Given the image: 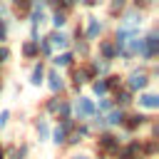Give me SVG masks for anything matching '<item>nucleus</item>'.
Instances as JSON below:
<instances>
[{"mask_svg":"<svg viewBox=\"0 0 159 159\" xmlns=\"http://www.w3.org/2000/svg\"><path fill=\"white\" fill-rule=\"evenodd\" d=\"M45 37H47V42L52 45V50H55V52L70 50V45H72V40H70V32H67V30H50Z\"/></svg>","mask_w":159,"mask_h":159,"instance_id":"14","label":"nucleus"},{"mask_svg":"<svg viewBox=\"0 0 159 159\" xmlns=\"http://www.w3.org/2000/svg\"><path fill=\"white\" fill-rule=\"evenodd\" d=\"M60 97H62V94H50L47 99H42L40 112H42L45 117H55V114H57V107H60Z\"/></svg>","mask_w":159,"mask_h":159,"instance_id":"24","label":"nucleus"},{"mask_svg":"<svg viewBox=\"0 0 159 159\" xmlns=\"http://www.w3.org/2000/svg\"><path fill=\"white\" fill-rule=\"evenodd\" d=\"M30 2L32 0H10V12H12V17L15 20H25V15H27V10H30Z\"/></svg>","mask_w":159,"mask_h":159,"instance_id":"25","label":"nucleus"},{"mask_svg":"<svg viewBox=\"0 0 159 159\" xmlns=\"http://www.w3.org/2000/svg\"><path fill=\"white\" fill-rule=\"evenodd\" d=\"M134 104H137V109L154 114V112L159 109V92H154V89H142V92L134 94Z\"/></svg>","mask_w":159,"mask_h":159,"instance_id":"10","label":"nucleus"},{"mask_svg":"<svg viewBox=\"0 0 159 159\" xmlns=\"http://www.w3.org/2000/svg\"><path fill=\"white\" fill-rule=\"evenodd\" d=\"M10 40V17H0V45Z\"/></svg>","mask_w":159,"mask_h":159,"instance_id":"36","label":"nucleus"},{"mask_svg":"<svg viewBox=\"0 0 159 159\" xmlns=\"http://www.w3.org/2000/svg\"><path fill=\"white\" fill-rule=\"evenodd\" d=\"M152 119H154V114H149V112H142V109H127L124 122H122V127H119V129H124V134H127V137H134V134H137V132H142Z\"/></svg>","mask_w":159,"mask_h":159,"instance_id":"3","label":"nucleus"},{"mask_svg":"<svg viewBox=\"0 0 159 159\" xmlns=\"http://www.w3.org/2000/svg\"><path fill=\"white\" fill-rule=\"evenodd\" d=\"M10 119H12V112H10V109H0V132H2V129H7Z\"/></svg>","mask_w":159,"mask_h":159,"instance_id":"38","label":"nucleus"},{"mask_svg":"<svg viewBox=\"0 0 159 159\" xmlns=\"http://www.w3.org/2000/svg\"><path fill=\"white\" fill-rule=\"evenodd\" d=\"M109 99H112V104H114L117 109H132V107H134V92H129L127 87L112 92Z\"/></svg>","mask_w":159,"mask_h":159,"instance_id":"17","label":"nucleus"},{"mask_svg":"<svg viewBox=\"0 0 159 159\" xmlns=\"http://www.w3.org/2000/svg\"><path fill=\"white\" fill-rule=\"evenodd\" d=\"M154 80H152V75H149V65H134L127 75H124V87L129 89V92H142V89H149V84H152Z\"/></svg>","mask_w":159,"mask_h":159,"instance_id":"2","label":"nucleus"},{"mask_svg":"<svg viewBox=\"0 0 159 159\" xmlns=\"http://www.w3.org/2000/svg\"><path fill=\"white\" fill-rule=\"evenodd\" d=\"M47 22H50L52 30H67V25H70V15L62 12V10H52V12L47 15Z\"/></svg>","mask_w":159,"mask_h":159,"instance_id":"20","label":"nucleus"},{"mask_svg":"<svg viewBox=\"0 0 159 159\" xmlns=\"http://www.w3.org/2000/svg\"><path fill=\"white\" fill-rule=\"evenodd\" d=\"M89 60H92V65H94V72H97V77H104V75H109V72H112V62H107V60H99V57H94V55H89Z\"/></svg>","mask_w":159,"mask_h":159,"instance_id":"29","label":"nucleus"},{"mask_svg":"<svg viewBox=\"0 0 159 159\" xmlns=\"http://www.w3.org/2000/svg\"><path fill=\"white\" fill-rule=\"evenodd\" d=\"M75 129H77V134H80L84 142H87V139H92V134H94V132H92V127H89V122H77V124H75Z\"/></svg>","mask_w":159,"mask_h":159,"instance_id":"35","label":"nucleus"},{"mask_svg":"<svg viewBox=\"0 0 159 159\" xmlns=\"http://www.w3.org/2000/svg\"><path fill=\"white\" fill-rule=\"evenodd\" d=\"M124 50H127V55H129L132 60H137V57L144 52V37H142V35H134V37L124 45Z\"/></svg>","mask_w":159,"mask_h":159,"instance_id":"23","label":"nucleus"},{"mask_svg":"<svg viewBox=\"0 0 159 159\" xmlns=\"http://www.w3.org/2000/svg\"><path fill=\"white\" fill-rule=\"evenodd\" d=\"M37 50H40V60H50V57L55 55V50H52V45L47 42V37H45V35H40V37H37Z\"/></svg>","mask_w":159,"mask_h":159,"instance_id":"30","label":"nucleus"},{"mask_svg":"<svg viewBox=\"0 0 159 159\" xmlns=\"http://www.w3.org/2000/svg\"><path fill=\"white\" fill-rule=\"evenodd\" d=\"M147 127H149V137H152V139H159V122H157V119H152Z\"/></svg>","mask_w":159,"mask_h":159,"instance_id":"40","label":"nucleus"},{"mask_svg":"<svg viewBox=\"0 0 159 159\" xmlns=\"http://www.w3.org/2000/svg\"><path fill=\"white\" fill-rule=\"evenodd\" d=\"M67 72H70V77H65V80H70V82H67V89H70L72 94H82V87L92 82L89 75H87V70H84V65L77 62V65H72Z\"/></svg>","mask_w":159,"mask_h":159,"instance_id":"7","label":"nucleus"},{"mask_svg":"<svg viewBox=\"0 0 159 159\" xmlns=\"http://www.w3.org/2000/svg\"><path fill=\"white\" fill-rule=\"evenodd\" d=\"M70 50L75 52L77 60H87V57L92 55V42H87V40H72Z\"/></svg>","mask_w":159,"mask_h":159,"instance_id":"22","label":"nucleus"},{"mask_svg":"<svg viewBox=\"0 0 159 159\" xmlns=\"http://www.w3.org/2000/svg\"><path fill=\"white\" fill-rule=\"evenodd\" d=\"M104 2H107V17L109 20H117L119 12L129 5V0H104Z\"/></svg>","mask_w":159,"mask_h":159,"instance_id":"28","label":"nucleus"},{"mask_svg":"<svg viewBox=\"0 0 159 159\" xmlns=\"http://www.w3.org/2000/svg\"><path fill=\"white\" fill-rule=\"evenodd\" d=\"M7 12H10L7 2H2V0H0V17H7Z\"/></svg>","mask_w":159,"mask_h":159,"instance_id":"42","label":"nucleus"},{"mask_svg":"<svg viewBox=\"0 0 159 159\" xmlns=\"http://www.w3.org/2000/svg\"><path fill=\"white\" fill-rule=\"evenodd\" d=\"M124 114H127V109H117V107H112L109 112H104L107 129H119V127H122V122H124Z\"/></svg>","mask_w":159,"mask_h":159,"instance_id":"21","label":"nucleus"},{"mask_svg":"<svg viewBox=\"0 0 159 159\" xmlns=\"http://www.w3.org/2000/svg\"><path fill=\"white\" fill-rule=\"evenodd\" d=\"M20 57H22V60H32V62H35V60H40L37 40H30V37H27V40H22V42H20Z\"/></svg>","mask_w":159,"mask_h":159,"instance_id":"19","label":"nucleus"},{"mask_svg":"<svg viewBox=\"0 0 159 159\" xmlns=\"http://www.w3.org/2000/svg\"><path fill=\"white\" fill-rule=\"evenodd\" d=\"M0 77H2V65H0Z\"/></svg>","mask_w":159,"mask_h":159,"instance_id":"49","label":"nucleus"},{"mask_svg":"<svg viewBox=\"0 0 159 159\" xmlns=\"http://www.w3.org/2000/svg\"><path fill=\"white\" fill-rule=\"evenodd\" d=\"M132 159H144V157H139V154H137V157H132Z\"/></svg>","mask_w":159,"mask_h":159,"instance_id":"48","label":"nucleus"},{"mask_svg":"<svg viewBox=\"0 0 159 159\" xmlns=\"http://www.w3.org/2000/svg\"><path fill=\"white\" fill-rule=\"evenodd\" d=\"M45 72H47V60H35L27 75V84L30 87H42L45 84Z\"/></svg>","mask_w":159,"mask_h":159,"instance_id":"15","label":"nucleus"},{"mask_svg":"<svg viewBox=\"0 0 159 159\" xmlns=\"http://www.w3.org/2000/svg\"><path fill=\"white\" fill-rule=\"evenodd\" d=\"M104 0H80V5L77 7H87V10H94V7H99Z\"/></svg>","mask_w":159,"mask_h":159,"instance_id":"39","label":"nucleus"},{"mask_svg":"<svg viewBox=\"0 0 159 159\" xmlns=\"http://www.w3.org/2000/svg\"><path fill=\"white\" fill-rule=\"evenodd\" d=\"M89 97L92 99H99V97H107L109 94V89H107V82H104V77H94L92 82H89Z\"/></svg>","mask_w":159,"mask_h":159,"instance_id":"26","label":"nucleus"},{"mask_svg":"<svg viewBox=\"0 0 159 159\" xmlns=\"http://www.w3.org/2000/svg\"><path fill=\"white\" fill-rule=\"evenodd\" d=\"M32 129H35V139L42 144V142H50V129H52V124H50V119L45 117V114H37V117H32Z\"/></svg>","mask_w":159,"mask_h":159,"instance_id":"16","label":"nucleus"},{"mask_svg":"<svg viewBox=\"0 0 159 159\" xmlns=\"http://www.w3.org/2000/svg\"><path fill=\"white\" fill-rule=\"evenodd\" d=\"M10 60H12V50L7 47V42H2V45H0V65L5 67Z\"/></svg>","mask_w":159,"mask_h":159,"instance_id":"37","label":"nucleus"},{"mask_svg":"<svg viewBox=\"0 0 159 159\" xmlns=\"http://www.w3.org/2000/svg\"><path fill=\"white\" fill-rule=\"evenodd\" d=\"M47 15H50V10H47L45 0H32V2H30V10H27V15H25V20H27L30 27H42V25L47 22Z\"/></svg>","mask_w":159,"mask_h":159,"instance_id":"8","label":"nucleus"},{"mask_svg":"<svg viewBox=\"0 0 159 159\" xmlns=\"http://www.w3.org/2000/svg\"><path fill=\"white\" fill-rule=\"evenodd\" d=\"M2 89H5V82H2V77H0V94H2Z\"/></svg>","mask_w":159,"mask_h":159,"instance_id":"45","label":"nucleus"},{"mask_svg":"<svg viewBox=\"0 0 159 159\" xmlns=\"http://www.w3.org/2000/svg\"><path fill=\"white\" fill-rule=\"evenodd\" d=\"M104 82H107V89L112 94V92H117V89L124 87V75L122 72H109V75H104Z\"/></svg>","mask_w":159,"mask_h":159,"instance_id":"27","label":"nucleus"},{"mask_svg":"<svg viewBox=\"0 0 159 159\" xmlns=\"http://www.w3.org/2000/svg\"><path fill=\"white\" fill-rule=\"evenodd\" d=\"M67 159H94V154H89V152H72Z\"/></svg>","mask_w":159,"mask_h":159,"instance_id":"41","label":"nucleus"},{"mask_svg":"<svg viewBox=\"0 0 159 159\" xmlns=\"http://www.w3.org/2000/svg\"><path fill=\"white\" fill-rule=\"evenodd\" d=\"M144 20H147V12H142V10L132 7V5H127L119 12V25H124V27H142Z\"/></svg>","mask_w":159,"mask_h":159,"instance_id":"12","label":"nucleus"},{"mask_svg":"<svg viewBox=\"0 0 159 159\" xmlns=\"http://www.w3.org/2000/svg\"><path fill=\"white\" fill-rule=\"evenodd\" d=\"M142 37H144V52L139 55V60L144 65L157 62V57H159V27H149L147 32H142Z\"/></svg>","mask_w":159,"mask_h":159,"instance_id":"5","label":"nucleus"},{"mask_svg":"<svg viewBox=\"0 0 159 159\" xmlns=\"http://www.w3.org/2000/svg\"><path fill=\"white\" fill-rule=\"evenodd\" d=\"M60 117H72V97H60V107H57V114H55V119H60Z\"/></svg>","mask_w":159,"mask_h":159,"instance_id":"31","label":"nucleus"},{"mask_svg":"<svg viewBox=\"0 0 159 159\" xmlns=\"http://www.w3.org/2000/svg\"><path fill=\"white\" fill-rule=\"evenodd\" d=\"M94 99L89 94H75L72 97V119L75 122H87L94 114Z\"/></svg>","mask_w":159,"mask_h":159,"instance_id":"6","label":"nucleus"},{"mask_svg":"<svg viewBox=\"0 0 159 159\" xmlns=\"http://www.w3.org/2000/svg\"><path fill=\"white\" fill-rule=\"evenodd\" d=\"M20 94H22V84L15 82V84H12V97H20Z\"/></svg>","mask_w":159,"mask_h":159,"instance_id":"44","label":"nucleus"},{"mask_svg":"<svg viewBox=\"0 0 159 159\" xmlns=\"http://www.w3.org/2000/svg\"><path fill=\"white\" fill-rule=\"evenodd\" d=\"M94 45V57H99V60H107V62H117V47H114V42H112V37L109 35H102L97 42H92Z\"/></svg>","mask_w":159,"mask_h":159,"instance_id":"11","label":"nucleus"},{"mask_svg":"<svg viewBox=\"0 0 159 159\" xmlns=\"http://www.w3.org/2000/svg\"><path fill=\"white\" fill-rule=\"evenodd\" d=\"M129 5L137 7V10H142V12H152L154 5H157V0H129Z\"/></svg>","mask_w":159,"mask_h":159,"instance_id":"33","label":"nucleus"},{"mask_svg":"<svg viewBox=\"0 0 159 159\" xmlns=\"http://www.w3.org/2000/svg\"><path fill=\"white\" fill-rule=\"evenodd\" d=\"M0 159H5V157H2V144H0Z\"/></svg>","mask_w":159,"mask_h":159,"instance_id":"47","label":"nucleus"},{"mask_svg":"<svg viewBox=\"0 0 159 159\" xmlns=\"http://www.w3.org/2000/svg\"><path fill=\"white\" fill-rule=\"evenodd\" d=\"M157 154H159V139L142 137V139H139V157H144V159H154Z\"/></svg>","mask_w":159,"mask_h":159,"instance_id":"18","label":"nucleus"},{"mask_svg":"<svg viewBox=\"0 0 159 159\" xmlns=\"http://www.w3.org/2000/svg\"><path fill=\"white\" fill-rule=\"evenodd\" d=\"M124 139H127V137L119 134V132H114V129H102V132H94V134H92L94 152L102 154V157H109V159H112V154L119 149V144H122Z\"/></svg>","mask_w":159,"mask_h":159,"instance_id":"1","label":"nucleus"},{"mask_svg":"<svg viewBox=\"0 0 159 159\" xmlns=\"http://www.w3.org/2000/svg\"><path fill=\"white\" fill-rule=\"evenodd\" d=\"M45 87L50 89V94H65L67 92V80L60 70L50 67L47 65V72H45Z\"/></svg>","mask_w":159,"mask_h":159,"instance_id":"9","label":"nucleus"},{"mask_svg":"<svg viewBox=\"0 0 159 159\" xmlns=\"http://www.w3.org/2000/svg\"><path fill=\"white\" fill-rule=\"evenodd\" d=\"M114 104H112V99H109V94L107 97H99V99H94V109L99 112V114H104V112H109Z\"/></svg>","mask_w":159,"mask_h":159,"instance_id":"34","label":"nucleus"},{"mask_svg":"<svg viewBox=\"0 0 159 159\" xmlns=\"http://www.w3.org/2000/svg\"><path fill=\"white\" fill-rule=\"evenodd\" d=\"M42 32H40V27H30V40H37Z\"/></svg>","mask_w":159,"mask_h":159,"instance_id":"43","label":"nucleus"},{"mask_svg":"<svg viewBox=\"0 0 159 159\" xmlns=\"http://www.w3.org/2000/svg\"><path fill=\"white\" fill-rule=\"evenodd\" d=\"M82 142H84V139L77 134V129H72V132L67 134V139H65V147H62V149H75V147H80Z\"/></svg>","mask_w":159,"mask_h":159,"instance_id":"32","label":"nucleus"},{"mask_svg":"<svg viewBox=\"0 0 159 159\" xmlns=\"http://www.w3.org/2000/svg\"><path fill=\"white\" fill-rule=\"evenodd\" d=\"M47 65L62 72V70H70L72 65H77V57H75L72 50H62V52H55V55L47 60Z\"/></svg>","mask_w":159,"mask_h":159,"instance_id":"13","label":"nucleus"},{"mask_svg":"<svg viewBox=\"0 0 159 159\" xmlns=\"http://www.w3.org/2000/svg\"><path fill=\"white\" fill-rule=\"evenodd\" d=\"M107 20H102V17H97V15H87L84 20H82V37L87 40V42H97L102 35H107Z\"/></svg>","mask_w":159,"mask_h":159,"instance_id":"4","label":"nucleus"},{"mask_svg":"<svg viewBox=\"0 0 159 159\" xmlns=\"http://www.w3.org/2000/svg\"><path fill=\"white\" fill-rule=\"evenodd\" d=\"M94 159H109V157H102V154H97V157H94Z\"/></svg>","mask_w":159,"mask_h":159,"instance_id":"46","label":"nucleus"}]
</instances>
